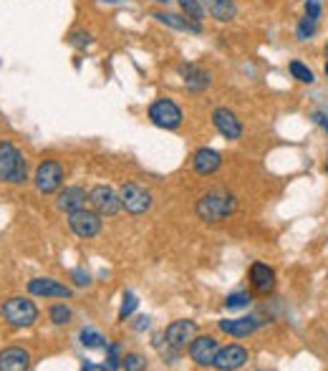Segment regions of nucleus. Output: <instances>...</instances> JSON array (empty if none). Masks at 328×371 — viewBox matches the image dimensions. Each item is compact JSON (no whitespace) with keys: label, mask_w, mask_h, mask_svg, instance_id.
<instances>
[{"label":"nucleus","mask_w":328,"mask_h":371,"mask_svg":"<svg viewBox=\"0 0 328 371\" xmlns=\"http://www.w3.org/2000/svg\"><path fill=\"white\" fill-rule=\"evenodd\" d=\"M250 293H230L225 298V308L227 311H238V308H248L250 306Z\"/></svg>","instance_id":"28"},{"label":"nucleus","mask_w":328,"mask_h":371,"mask_svg":"<svg viewBox=\"0 0 328 371\" xmlns=\"http://www.w3.org/2000/svg\"><path fill=\"white\" fill-rule=\"evenodd\" d=\"M139 301L134 293H124V301H122V308H119V321H126L131 316V313L137 311Z\"/></svg>","instance_id":"30"},{"label":"nucleus","mask_w":328,"mask_h":371,"mask_svg":"<svg viewBox=\"0 0 328 371\" xmlns=\"http://www.w3.org/2000/svg\"><path fill=\"white\" fill-rule=\"evenodd\" d=\"M131 326H134V331H146V328L152 326V318H149V316H139Z\"/></svg>","instance_id":"34"},{"label":"nucleus","mask_w":328,"mask_h":371,"mask_svg":"<svg viewBox=\"0 0 328 371\" xmlns=\"http://www.w3.org/2000/svg\"><path fill=\"white\" fill-rule=\"evenodd\" d=\"M152 18L162 26H167V28H175V30H187V33H202V23L192 21L187 18L184 13H169V10H154Z\"/></svg>","instance_id":"18"},{"label":"nucleus","mask_w":328,"mask_h":371,"mask_svg":"<svg viewBox=\"0 0 328 371\" xmlns=\"http://www.w3.org/2000/svg\"><path fill=\"white\" fill-rule=\"evenodd\" d=\"M122 369L142 371V369H146V359L142 356V354H126V356H122Z\"/></svg>","instance_id":"29"},{"label":"nucleus","mask_w":328,"mask_h":371,"mask_svg":"<svg viewBox=\"0 0 328 371\" xmlns=\"http://www.w3.org/2000/svg\"><path fill=\"white\" fill-rule=\"evenodd\" d=\"M262 326V321L258 316H240V318H222L218 321V328L222 334L233 336V339H248Z\"/></svg>","instance_id":"13"},{"label":"nucleus","mask_w":328,"mask_h":371,"mask_svg":"<svg viewBox=\"0 0 328 371\" xmlns=\"http://www.w3.org/2000/svg\"><path fill=\"white\" fill-rule=\"evenodd\" d=\"M202 6L210 13V18H215L218 23H230L238 15L235 0H202Z\"/></svg>","instance_id":"21"},{"label":"nucleus","mask_w":328,"mask_h":371,"mask_svg":"<svg viewBox=\"0 0 328 371\" xmlns=\"http://www.w3.org/2000/svg\"><path fill=\"white\" fill-rule=\"evenodd\" d=\"M180 3V8H182V13L187 15V18H192V21L202 23L204 15H207V10H204L202 0H177Z\"/></svg>","instance_id":"23"},{"label":"nucleus","mask_w":328,"mask_h":371,"mask_svg":"<svg viewBox=\"0 0 328 371\" xmlns=\"http://www.w3.org/2000/svg\"><path fill=\"white\" fill-rule=\"evenodd\" d=\"M68 278H71L73 285H79V288H86V285H91V276H88L86 270H81V268H73L71 273H68Z\"/></svg>","instance_id":"31"},{"label":"nucleus","mask_w":328,"mask_h":371,"mask_svg":"<svg viewBox=\"0 0 328 371\" xmlns=\"http://www.w3.org/2000/svg\"><path fill=\"white\" fill-rule=\"evenodd\" d=\"M323 169H326V175H328V160H326V167H323Z\"/></svg>","instance_id":"40"},{"label":"nucleus","mask_w":328,"mask_h":371,"mask_svg":"<svg viewBox=\"0 0 328 371\" xmlns=\"http://www.w3.org/2000/svg\"><path fill=\"white\" fill-rule=\"evenodd\" d=\"M316 33H318V21L303 15L298 21V26H296V38H298V41H311Z\"/></svg>","instance_id":"24"},{"label":"nucleus","mask_w":328,"mask_h":371,"mask_svg":"<svg viewBox=\"0 0 328 371\" xmlns=\"http://www.w3.org/2000/svg\"><path fill=\"white\" fill-rule=\"evenodd\" d=\"M68 227L81 240H91L102 233V215L94 207H81L76 212H68Z\"/></svg>","instance_id":"4"},{"label":"nucleus","mask_w":328,"mask_h":371,"mask_svg":"<svg viewBox=\"0 0 328 371\" xmlns=\"http://www.w3.org/2000/svg\"><path fill=\"white\" fill-rule=\"evenodd\" d=\"M0 316L6 318L8 326L13 328H28L38 321V306L30 298L13 296L0 306Z\"/></svg>","instance_id":"3"},{"label":"nucleus","mask_w":328,"mask_h":371,"mask_svg":"<svg viewBox=\"0 0 328 371\" xmlns=\"http://www.w3.org/2000/svg\"><path fill=\"white\" fill-rule=\"evenodd\" d=\"M182 109L177 106L172 99H157V102L149 104V122L160 129L175 131L182 126Z\"/></svg>","instance_id":"5"},{"label":"nucleus","mask_w":328,"mask_h":371,"mask_svg":"<svg viewBox=\"0 0 328 371\" xmlns=\"http://www.w3.org/2000/svg\"><path fill=\"white\" fill-rule=\"evenodd\" d=\"M152 3H160V6H169V0H152Z\"/></svg>","instance_id":"36"},{"label":"nucleus","mask_w":328,"mask_h":371,"mask_svg":"<svg viewBox=\"0 0 328 371\" xmlns=\"http://www.w3.org/2000/svg\"><path fill=\"white\" fill-rule=\"evenodd\" d=\"M218 351H220V343L215 336H195L190 341V346H187V354H190V359L197 366H212Z\"/></svg>","instance_id":"11"},{"label":"nucleus","mask_w":328,"mask_h":371,"mask_svg":"<svg viewBox=\"0 0 328 371\" xmlns=\"http://www.w3.org/2000/svg\"><path fill=\"white\" fill-rule=\"evenodd\" d=\"M79 339H81V346H86V349H104V346L109 343L99 331H94V328H84Z\"/></svg>","instance_id":"25"},{"label":"nucleus","mask_w":328,"mask_h":371,"mask_svg":"<svg viewBox=\"0 0 328 371\" xmlns=\"http://www.w3.org/2000/svg\"><path fill=\"white\" fill-rule=\"evenodd\" d=\"M323 73H326V79H328V61H326V66H323Z\"/></svg>","instance_id":"37"},{"label":"nucleus","mask_w":328,"mask_h":371,"mask_svg":"<svg viewBox=\"0 0 328 371\" xmlns=\"http://www.w3.org/2000/svg\"><path fill=\"white\" fill-rule=\"evenodd\" d=\"M30 296H38V298H71L73 291L68 285L53 280V278H33L28 283Z\"/></svg>","instance_id":"14"},{"label":"nucleus","mask_w":328,"mask_h":371,"mask_svg":"<svg viewBox=\"0 0 328 371\" xmlns=\"http://www.w3.org/2000/svg\"><path fill=\"white\" fill-rule=\"evenodd\" d=\"M220 167H222V154L215 152V149H210V146H202V149H197L195 157H192V169H195L200 177L215 175Z\"/></svg>","instance_id":"17"},{"label":"nucleus","mask_w":328,"mask_h":371,"mask_svg":"<svg viewBox=\"0 0 328 371\" xmlns=\"http://www.w3.org/2000/svg\"><path fill=\"white\" fill-rule=\"evenodd\" d=\"M303 8H306L308 18H313V21H321V13H323V3H321V0H306V3H303Z\"/></svg>","instance_id":"32"},{"label":"nucleus","mask_w":328,"mask_h":371,"mask_svg":"<svg viewBox=\"0 0 328 371\" xmlns=\"http://www.w3.org/2000/svg\"><path fill=\"white\" fill-rule=\"evenodd\" d=\"M30 366V354L21 346L0 351V371H26Z\"/></svg>","instance_id":"20"},{"label":"nucleus","mask_w":328,"mask_h":371,"mask_svg":"<svg viewBox=\"0 0 328 371\" xmlns=\"http://www.w3.org/2000/svg\"><path fill=\"white\" fill-rule=\"evenodd\" d=\"M28 180V162L13 142H0V182L23 184Z\"/></svg>","instance_id":"2"},{"label":"nucleus","mask_w":328,"mask_h":371,"mask_svg":"<svg viewBox=\"0 0 328 371\" xmlns=\"http://www.w3.org/2000/svg\"><path fill=\"white\" fill-rule=\"evenodd\" d=\"M212 124H215V129L227 139V142H238L242 137V122L238 119L233 109H227V106H220V109L212 111Z\"/></svg>","instance_id":"12"},{"label":"nucleus","mask_w":328,"mask_h":371,"mask_svg":"<svg viewBox=\"0 0 328 371\" xmlns=\"http://www.w3.org/2000/svg\"><path fill=\"white\" fill-rule=\"evenodd\" d=\"M88 202L94 207L102 218H114L119 210H122V200H119V192H114L106 184H96L91 192H88Z\"/></svg>","instance_id":"8"},{"label":"nucleus","mask_w":328,"mask_h":371,"mask_svg":"<svg viewBox=\"0 0 328 371\" xmlns=\"http://www.w3.org/2000/svg\"><path fill=\"white\" fill-rule=\"evenodd\" d=\"M238 207V197L227 189H210L204 192L195 204L197 218L204 220V222H222L235 212Z\"/></svg>","instance_id":"1"},{"label":"nucleus","mask_w":328,"mask_h":371,"mask_svg":"<svg viewBox=\"0 0 328 371\" xmlns=\"http://www.w3.org/2000/svg\"><path fill=\"white\" fill-rule=\"evenodd\" d=\"M86 189L79 187V184H68V187H61L59 189V197H56V207H59L61 212H76L81 210V207H86Z\"/></svg>","instance_id":"16"},{"label":"nucleus","mask_w":328,"mask_h":371,"mask_svg":"<svg viewBox=\"0 0 328 371\" xmlns=\"http://www.w3.org/2000/svg\"><path fill=\"white\" fill-rule=\"evenodd\" d=\"M119 200H122V210L129 215H144L146 210H152V192L137 182H126L119 187Z\"/></svg>","instance_id":"6"},{"label":"nucleus","mask_w":328,"mask_h":371,"mask_svg":"<svg viewBox=\"0 0 328 371\" xmlns=\"http://www.w3.org/2000/svg\"><path fill=\"white\" fill-rule=\"evenodd\" d=\"M288 71H291L293 79L300 81V84H308V86H311V84H316V73L311 71V68H308L303 61H291V64H288Z\"/></svg>","instance_id":"22"},{"label":"nucleus","mask_w":328,"mask_h":371,"mask_svg":"<svg viewBox=\"0 0 328 371\" xmlns=\"http://www.w3.org/2000/svg\"><path fill=\"white\" fill-rule=\"evenodd\" d=\"M104 3H119V0H104Z\"/></svg>","instance_id":"39"},{"label":"nucleus","mask_w":328,"mask_h":371,"mask_svg":"<svg viewBox=\"0 0 328 371\" xmlns=\"http://www.w3.org/2000/svg\"><path fill=\"white\" fill-rule=\"evenodd\" d=\"M177 73L182 76L184 88L192 91V94H200V91H204V88L212 84V73L204 71V68H200V66H195V64H180L177 66Z\"/></svg>","instance_id":"15"},{"label":"nucleus","mask_w":328,"mask_h":371,"mask_svg":"<svg viewBox=\"0 0 328 371\" xmlns=\"http://www.w3.org/2000/svg\"><path fill=\"white\" fill-rule=\"evenodd\" d=\"M66 41H68V46H73V48H79V51H86L88 46L94 44V36H91L88 30H71Z\"/></svg>","instance_id":"26"},{"label":"nucleus","mask_w":328,"mask_h":371,"mask_svg":"<svg viewBox=\"0 0 328 371\" xmlns=\"http://www.w3.org/2000/svg\"><path fill=\"white\" fill-rule=\"evenodd\" d=\"M313 122L328 134V111H313Z\"/></svg>","instance_id":"33"},{"label":"nucleus","mask_w":328,"mask_h":371,"mask_svg":"<svg viewBox=\"0 0 328 371\" xmlns=\"http://www.w3.org/2000/svg\"><path fill=\"white\" fill-rule=\"evenodd\" d=\"M197 336V323L192 318H180V321H172L167 328H164V339L172 349L177 351H184L190 346V341Z\"/></svg>","instance_id":"9"},{"label":"nucleus","mask_w":328,"mask_h":371,"mask_svg":"<svg viewBox=\"0 0 328 371\" xmlns=\"http://www.w3.org/2000/svg\"><path fill=\"white\" fill-rule=\"evenodd\" d=\"M323 56H326V59H328V44H326V48H323Z\"/></svg>","instance_id":"38"},{"label":"nucleus","mask_w":328,"mask_h":371,"mask_svg":"<svg viewBox=\"0 0 328 371\" xmlns=\"http://www.w3.org/2000/svg\"><path fill=\"white\" fill-rule=\"evenodd\" d=\"M48 316H51V321L56 323V326H66V323H71L73 313L66 303H53V306L48 308Z\"/></svg>","instance_id":"27"},{"label":"nucleus","mask_w":328,"mask_h":371,"mask_svg":"<svg viewBox=\"0 0 328 371\" xmlns=\"http://www.w3.org/2000/svg\"><path fill=\"white\" fill-rule=\"evenodd\" d=\"M84 371H99V369H106V366H96V364H84L81 366Z\"/></svg>","instance_id":"35"},{"label":"nucleus","mask_w":328,"mask_h":371,"mask_svg":"<svg viewBox=\"0 0 328 371\" xmlns=\"http://www.w3.org/2000/svg\"><path fill=\"white\" fill-rule=\"evenodd\" d=\"M64 180H66L64 164L56 160L41 162L36 169V177H33L36 189L41 192V195H53V192H59V189L64 187Z\"/></svg>","instance_id":"7"},{"label":"nucleus","mask_w":328,"mask_h":371,"mask_svg":"<svg viewBox=\"0 0 328 371\" xmlns=\"http://www.w3.org/2000/svg\"><path fill=\"white\" fill-rule=\"evenodd\" d=\"M250 285H253V291L262 293V296L273 293V288H276V270L265 265V263H253L250 265Z\"/></svg>","instance_id":"19"},{"label":"nucleus","mask_w":328,"mask_h":371,"mask_svg":"<svg viewBox=\"0 0 328 371\" xmlns=\"http://www.w3.org/2000/svg\"><path fill=\"white\" fill-rule=\"evenodd\" d=\"M248 359H250V354L245 346H240V343H227V346H220L212 366L220 371H235L248 364Z\"/></svg>","instance_id":"10"}]
</instances>
